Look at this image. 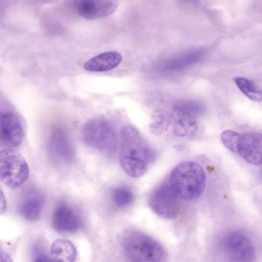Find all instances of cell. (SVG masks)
Returning a JSON list of instances; mask_svg holds the SVG:
<instances>
[{
	"label": "cell",
	"mask_w": 262,
	"mask_h": 262,
	"mask_svg": "<svg viewBox=\"0 0 262 262\" xmlns=\"http://www.w3.org/2000/svg\"><path fill=\"white\" fill-rule=\"evenodd\" d=\"M119 159L144 162L149 164L156 158V152L145 141L135 127L126 125L120 133Z\"/></svg>",
	"instance_id": "3"
},
{
	"label": "cell",
	"mask_w": 262,
	"mask_h": 262,
	"mask_svg": "<svg viewBox=\"0 0 262 262\" xmlns=\"http://www.w3.org/2000/svg\"><path fill=\"white\" fill-rule=\"evenodd\" d=\"M173 133L180 137H189L198 129V125L193 117L179 114L173 121Z\"/></svg>",
	"instance_id": "16"
},
{
	"label": "cell",
	"mask_w": 262,
	"mask_h": 262,
	"mask_svg": "<svg viewBox=\"0 0 262 262\" xmlns=\"http://www.w3.org/2000/svg\"><path fill=\"white\" fill-rule=\"evenodd\" d=\"M240 91L249 99L255 102L262 101V90L252 80L243 77L234 78Z\"/></svg>",
	"instance_id": "17"
},
{
	"label": "cell",
	"mask_w": 262,
	"mask_h": 262,
	"mask_svg": "<svg viewBox=\"0 0 262 262\" xmlns=\"http://www.w3.org/2000/svg\"><path fill=\"white\" fill-rule=\"evenodd\" d=\"M205 172L200 164L194 161H185L178 165L167 180L181 200H193L199 198L206 185Z\"/></svg>",
	"instance_id": "1"
},
{
	"label": "cell",
	"mask_w": 262,
	"mask_h": 262,
	"mask_svg": "<svg viewBox=\"0 0 262 262\" xmlns=\"http://www.w3.org/2000/svg\"><path fill=\"white\" fill-rule=\"evenodd\" d=\"M1 180L6 186L17 188L23 185L29 176V168L24 157L12 148L1 149Z\"/></svg>",
	"instance_id": "4"
},
{
	"label": "cell",
	"mask_w": 262,
	"mask_h": 262,
	"mask_svg": "<svg viewBox=\"0 0 262 262\" xmlns=\"http://www.w3.org/2000/svg\"><path fill=\"white\" fill-rule=\"evenodd\" d=\"M1 262H11L10 258L5 253H1Z\"/></svg>",
	"instance_id": "23"
},
{
	"label": "cell",
	"mask_w": 262,
	"mask_h": 262,
	"mask_svg": "<svg viewBox=\"0 0 262 262\" xmlns=\"http://www.w3.org/2000/svg\"><path fill=\"white\" fill-rule=\"evenodd\" d=\"M25 131L20 118L13 112L2 111L0 116V141L4 148H13L24 141Z\"/></svg>",
	"instance_id": "8"
},
{
	"label": "cell",
	"mask_w": 262,
	"mask_h": 262,
	"mask_svg": "<svg viewBox=\"0 0 262 262\" xmlns=\"http://www.w3.org/2000/svg\"><path fill=\"white\" fill-rule=\"evenodd\" d=\"M122 59L121 54L116 51H107L98 54L86 61L83 68L91 72H105L117 67Z\"/></svg>",
	"instance_id": "14"
},
{
	"label": "cell",
	"mask_w": 262,
	"mask_h": 262,
	"mask_svg": "<svg viewBox=\"0 0 262 262\" xmlns=\"http://www.w3.org/2000/svg\"><path fill=\"white\" fill-rule=\"evenodd\" d=\"M118 6L117 1L83 0L77 2L76 8L82 17L93 20L110 15L117 10Z\"/></svg>",
	"instance_id": "13"
},
{
	"label": "cell",
	"mask_w": 262,
	"mask_h": 262,
	"mask_svg": "<svg viewBox=\"0 0 262 262\" xmlns=\"http://www.w3.org/2000/svg\"><path fill=\"white\" fill-rule=\"evenodd\" d=\"M240 135L234 131L226 130L222 133L221 139L223 144L229 150L237 153Z\"/></svg>",
	"instance_id": "19"
},
{
	"label": "cell",
	"mask_w": 262,
	"mask_h": 262,
	"mask_svg": "<svg viewBox=\"0 0 262 262\" xmlns=\"http://www.w3.org/2000/svg\"><path fill=\"white\" fill-rule=\"evenodd\" d=\"M237 153L250 164H262V134L247 132L241 135Z\"/></svg>",
	"instance_id": "12"
},
{
	"label": "cell",
	"mask_w": 262,
	"mask_h": 262,
	"mask_svg": "<svg viewBox=\"0 0 262 262\" xmlns=\"http://www.w3.org/2000/svg\"><path fill=\"white\" fill-rule=\"evenodd\" d=\"M47 150L50 159L57 164H67L74 161L76 153L72 143L66 130L54 126L49 134Z\"/></svg>",
	"instance_id": "7"
},
{
	"label": "cell",
	"mask_w": 262,
	"mask_h": 262,
	"mask_svg": "<svg viewBox=\"0 0 262 262\" xmlns=\"http://www.w3.org/2000/svg\"><path fill=\"white\" fill-rule=\"evenodd\" d=\"M34 262H57L52 257L42 254L38 256Z\"/></svg>",
	"instance_id": "22"
},
{
	"label": "cell",
	"mask_w": 262,
	"mask_h": 262,
	"mask_svg": "<svg viewBox=\"0 0 262 262\" xmlns=\"http://www.w3.org/2000/svg\"><path fill=\"white\" fill-rule=\"evenodd\" d=\"M53 228L58 232H74L79 229L82 221L79 214L71 205L65 202L59 203L51 217Z\"/></svg>",
	"instance_id": "10"
},
{
	"label": "cell",
	"mask_w": 262,
	"mask_h": 262,
	"mask_svg": "<svg viewBox=\"0 0 262 262\" xmlns=\"http://www.w3.org/2000/svg\"><path fill=\"white\" fill-rule=\"evenodd\" d=\"M52 257L57 262H75L77 251L70 241L59 239L54 241L51 247Z\"/></svg>",
	"instance_id": "15"
},
{
	"label": "cell",
	"mask_w": 262,
	"mask_h": 262,
	"mask_svg": "<svg viewBox=\"0 0 262 262\" xmlns=\"http://www.w3.org/2000/svg\"><path fill=\"white\" fill-rule=\"evenodd\" d=\"M81 136L88 146L99 150L110 151L116 145V134L111 123L105 119L96 117L84 125Z\"/></svg>",
	"instance_id": "5"
},
{
	"label": "cell",
	"mask_w": 262,
	"mask_h": 262,
	"mask_svg": "<svg viewBox=\"0 0 262 262\" xmlns=\"http://www.w3.org/2000/svg\"><path fill=\"white\" fill-rule=\"evenodd\" d=\"M122 247L129 262L166 261V252L161 244L139 231L127 232L123 236Z\"/></svg>",
	"instance_id": "2"
},
{
	"label": "cell",
	"mask_w": 262,
	"mask_h": 262,
	"mask_svg": "<svg viewBox=\"0 0 262 262\" xmlns=\"http://www.w3.org/2000/svg\"><path fill=\"white\" fill-rule=\"evenodd\" d=\"M176 109L179 114L193 118L202 112V108L199 105L190 102L180 103L176 106Z\"/></svg>",
	"instance_id": "21"
},
{
	"label": "cell",
	"mask_w": 262,
	"mask_h": 262,
	"mask_svg": "<svg viewBox=\"0 0 262 262\" xmlns=\"http://www.w3.org/2000/svg\"><path fill=\"white\" fill-rule=\"evenodd\" d=\"M45 195L36 188L27 189L18 205V212L25 220L34 222L39 220L45 205Z\"/></svg>",
	"instance_id": "11"
},
{
	"label": "cell",
	"mask_w": 262,
	"mask_h": 262,
	"mask_svg": "<svg viewBox=\"0 0 262 262\" xmlns=\"http://www.w3.org/2000/svg\"><path fill=\"white\" fill-rule=\"evenodd\" d=\"M169 123V120L164 116L157 115L154 117L150 123L149 128L152 134L159 135L166 129Z\"/></svg>",
	"instance_id": "20"
},
{
	"label": "cell",
	"mask_w": 262,
	"mask_h": 262,
	"mask_svg": "<svg viewBox=\"0 0 262 262\" xmlns=\"http://www.w3.org/2000/svg\"><path fill=\"white\" fill-rule=\"evenodd\" d=\"M224 248L231 262H251L254 254L250 239L241 232L228 234L223 241Z\"/></svg>",
	"instance_id": "9"
},
{
	"label": "cell",
	"mask_w": 262,
	"mask_h": 262,
	"mask_svg": "<svg viewBox=\"0 0 262 262\" xmlns=\"http://www.w3.org/2000/svg\"><path fill=\"white\" fill-rule=\"evenodd\" d=\"M180 200L166 181L152 192L148 205L158 215L171 219L177 216L180 212Z\"/></svg>",
	"instance_id": "6"
},
{
	"label": "cell",
	"mask_w": 262,
	"mask_h": 262,
	"mask_svg": "<svg viewBox=\"0 0 262 262\" xmlns=\"http://www.w3.org/2000/svg\"><path fill=\"white\" fill-rule=\"evenodd\" d=\"M111 199L115 206L124 208L129 205L135 199L133 190L128 187L121 186L113 189Z\"/></svg>",
	"instance_id": "18"
}]
</instances>
